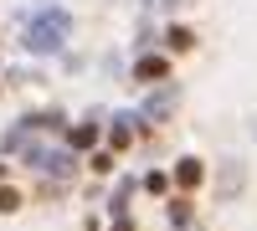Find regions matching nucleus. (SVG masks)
<instances>
[{
    "mask_svg": "<svg viewBox=\"0 0 257 231\" xmlns=\"http://www.w3.org/2000/svg\"><path fill=\"white\" fill-rule=\"evenodd\" d=\"M67 31H72V16H67V11H41V16L31 21L26 41H31V52H57L62 41H67Z\"/></svg>",
    "mask_w": 257,
    "mask_h": 231,
    "instance_id": "nucleus-1",
    "label": "nucleus"
},
{
    "mask_svg": "<svg viewBox=\"0 0 257 231\" xmlns=\"http://www.w3.org/2000/svg\"><path fill=\"white\" fill-rule=\"evenodd\" d=\"M31 164H36V170H47V175H72V154H31Z\"/></svg>",
    "mask_w": 257,
    "mask_h": 231,
    "instance_id": "nucleus-2",
    "label": "nucleus"
},
{
    "mask_svg": "<svg viewBox=\"0 0 257 231\" xmlns=\"http://www.w3.org/2000/svg\"><path fill=\"white\" fill-rule=\"evenodd\" d=\"M165 72H170V62H165V57H139V67H134L139 82H160Z\"/></svg>",
    "mask_w": 257,
    "mask_h": 231,
    "instance_id": "nucleus-3",
    "label": "nucleus"
},
{
    "mask_svg": "<svg viewBox=\"0 0 257 231\" xmlns=\"http://www.w3.org/2000/svg\"><path fill=\"white\" fill-rule=\"evenodd\" d=\"M175 180H180V185H185V190H190V185H196V180H201V159H185V164H180V170H175Z\"/></svg>",
    "mask_w": 257,
    "mask_h": 231,
    "instance_id": "nucleus-4",
    "label": "nucleus"
},
{
    "mask_svg": "<svg viewBox=\"0 0 257 231\" xmlns=\"http://www.w3.org/2000/svg\"><path fill=\"white\" fill-rule=\"evenodd\" d=\"M128 139H134V129H128V118H118L113 129H108V144H113V149H123Z\"/></svg>",
    "mask_w": 257,
    "mask_h": 231,
    "instance_id": "nucleus-5",
    "label": "nucleus"
},
{
    "mask_svg": "<svg viewBox=\"0 0 257 231\" xmlns=\"http://www.w3.org/2000/svg\"><path fill=\"white\" fill-rule=\"evenodd\" d=\"M165 41H170V47H175V52H185V47H196V36H190L185 26H170V36H165Z\"/></svg>",
    "mask_w": 257,
    "mask_h": 231,
    "instance_id": "nucleus-6",
    "label": "nucleus"
},
{
    "mask_svg": "<svg viewBox=\"0 0 257 231\" xmlns=\"http://www.w3.org/2000/svg\"><path fill=\"white\" fill-rule=\"evenodd\" d=\"M93 139H98V129L82 123V129H72V149H93Z\"/></svg>",
    "mask_w": 257,
    "mask_h": 231,
    "instance_id": "nucleus-7",
    "label": "nucleus"
},
{
    "mask_svg": "<svg viewBox=\"0 0 257 231\" xmlns=\"http://www.w3.org/2000/svg\"><path fill=\"white\" fill-rule=\"evenodd\" d=\"M170 103H175V93H160V98H149V118H160V113H170Z\"/></svg>",
    "mask_w": 257,
    "mask_h": 231,
    "instance_id": "nucleus-8",
    "label": "nucleus"
},
{
    "mask_svg": "<svg viewBox=\"0 0 257 231\" xmlns=\"http://www.w3.org/2000/svg\"><path fill=\"white\" fill-rule=\"evenodd\" d=\"M0 211H21V195L16 190H0Z\"/></svg>",
    "mask_w": 257,
    "mask_h": 231,
    "instance_id": "nucleus-9",
    "label": "nucleus"
},
{
    "mask_svg": "<svg viewBox=\"0 0 257 231\" xmlns=\"http://www.w3.org/2000/svg\"><path fill=\"white\" fill-rule=\"evenodd\" d=\"M0 175H6V164H0Z\"/></svg>",
    "mask_w": 257,
    "mask_h": 231,
    "instance_id": "nucleus-10",
    "label": "nucleus"
}]
</instances>
